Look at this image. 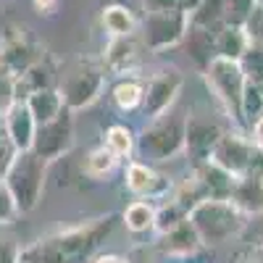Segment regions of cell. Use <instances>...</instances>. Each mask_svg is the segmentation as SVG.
Masks as SVG:
<instances>
[{
    "label": "cell",
    "instance_id": "20",
    "mask_svg": "<svg viewBox=\"0 0 263 263\" xmlns=\"http://www.w3.org/2000/svg\"><path fill=\"white\" fill-rule=\"evenodd\" d=\"M142 98H145V82L140 77H121L114 87H111V100L119 111L129 114L142 108Z\"/></svg>",
    "mask_w": 263,
    "mask_h": 263
},
{
    "label": "cell",
    "instance_id": "13",
    "mask_svg": "<svg viewBox=\"0 0 263 263\" xmlns=\"http://www.w3.org/2000/svg\"><path fill=\"white\" fill-rule=\"evenodd\" d=\"M224 126L208 114H187V129H184V153L192 158V163H203L211 158V150L224 135Z\"/></svg>",
    "mask_w": 263,
    "mask_h": 263
},
{
    "label": "cell",
    "instance_id": "18",
    "mask_svg": "<svg viewBox=\"0 0 263 263\" xmlns=\"http://www.w3.org/2000/svg\"><path fill=\"white\" fill-rule=\"evenodd\" d=\"M24 100H27V105H29V111H32V116H34L37 124L53 121L55 116H61V111L66 108L63 105V98L58 92V87H42V90L29 92Z\"/></svg>",
    "mask_w": 263,
    "mask_h": 263
},
{
    "label": "cell",
    "instance_id": "30",
    "mask_svg": "<svg viewBox=\"0 0 263 263\" xmlns=\"http://www.w3.org/2000/svg\"><path fill=\"white\" fill-rule=\"evenodd\" d=\"M18 216H21V211H18V205H16L13 192L8 190V184H6L3 179H0V227L16 224Z\"/></svg>",
    "mask_w": 263,
    "mask_h": 263
},
{
    "label": "cell",
    "instance_id": "14",
    "mask_svg": "<svg viewBox=\"0 0 263 263\" xmlns=\"http://www.w3.org/2000/svg\"><path fill=\"white\" fill-rule=\"evenodd\" d=\"M142 50L147 48L137 32L126 37H111V42L103 50V69L119 77L137 74V69L142 66Z\"/></svg>",
    "mask_w": 263,
    "mask_h": 263
},
{
    "label": "cell",
    "instance_id": "21",
    "mask_svg": "<svg viewBox=\"0 0 263 263\" xmlns=\"http://www.w3.org/2000/svg\"><path fill=\"white\" fill-rule=\"evenodd\" d=\"M121 221L132 234H145L153 232V221H156V203L153 200H132L124 211H121Z\"/></svg>",
    "mask_w": 263,
    "mask_h": 263
},
{
    "label": "cell",
    "instance_id": "35",
    "mask_svg": "<svg viewBox=\"0 0 263 263\" xmlns=\"http://www.w3.org/2000/svg\"><path fill=\"white\" fill-rule=\"evenodd\" d=\"M248 135H250V140L255 142V147H260V150H263V116H258V119L250 124Z\"/></svg>",
    "mask_w": 263,
    "mask_h": 263
},
{
    "label": "cell",
    "instance_id": "31",
    "mask_svg": "<svg viewBox=\"0 0 263 263\" xmlns=\"http://www.w3.org/2000/svg\"><path fill=\"white\" fill-rule=\"evenodd\" d=\"M16 100H18V95H16V74L8 71L6 66L0 63V116H3Z\"/></svg>",
    "mask_w": 263,
    "mask_h": 263
},
{
    "label": "cell",
    "instance_id": "2",
    "mask_svg": "<svg viewBox=\"0 0 263 263\" xmlns=\"http://www.w3.org/2000/svg\"><path fill=\"white\" fill-rule=\"evenodd\" d=\"M190 221L205 248H221L232 242L248 224V213L239 211L232 197H208L190 211Z\"/></svg>",
    "mask_w": 263,
    "mask_h": 263
},
{
    "label": "cell",
    "instance_id": "25",
    "mask_svg": "<svg viewBox=\"0 0 263 263\" xmlns=\"http://www.w3.org/2000/svg\"><path fill=\"white\" fill-rule=\"evenodd\" d=\"M187 216H190V213L168 195L166 200L156 203V221H153V232L163 234V232H168V229H174V227H179Z\"/></svg>",
    "mask_w": 263,
    "mask_h": 263
},
{
    "label": "cell",
    "instance_id": "10",
    "mask_svg": "<svg viewBox=\"0 0 263 263\" xmlns=\"http://www.w3.org/2000/svg\"><path fill=\"white\" fill-rule=\"evenodd\" d=\"M182 87H184V74L177 69L174 63L163 66L145 82V98H142V114L147 119L158 116L168 108L177 105L179 95H182Z\"/></svg>",
    "mask_w": 263,
    "mask_h": 263
},
{
    "label": "cell",
    "instance_id": "12",
    "mask_svg": "<svg viewBox=\"0 0 263 263\" xmlns=\"http://www.w3.org/2000/svg\"><path fill=\"white\" fill-rule=\"evenodd\" d=\"M124 187L135 197L161 203L171 195L174 182L166 177V174L156 171L147 161H129L126 168H124Z\"/></svg>",
    "mask_w": 263,
    "mask_h": 263
},
{
    "label": "cell",
    "instance_id": "33",
    "mask_svg": "<svg viewBox=\"0 0 263 263\" xmlns=\"http://www.w3.org/2000/svg\"><path fill=\"white\" fill-rule=\"evenodd\" d=\"M0 263H21V245L16 239H0Z\"/></svg>",
    "mask_w": 263,
    "mask_h": 263
},
{
    "label": "cell",
    "instance_id": "24",
    "mask_svg": "<svg viewBox=\"0 0 263 263\" xmlns=\"http://www.w3.org/2000/svg\"><path fill=\"white\" fill-rule=\"evenodd\" d=\"M116 168H119V158L105 145L92 147L90 153H87V158H84V177H90L95 182L108 179Z\"/></svg>",
    "mask_w": 263,
    "mask_h": 263
},
{
    "label": "cell",
    "instance_id": "27",
    "mask_svg": "<svg viewBox=\"0 0 263 263\" xmlns=\"http://www.w3.org/2000/svg\"><path fill=\"white\" fill-rule=\"evenodd\" d=\"M263 116V84L248 82L245 84V95H242V121H245V132L250 129V124Z\"/></svg>",
    "mask_w": 263,
    "mask_h": 263
},
{
    "label": "cell",
    "instance_id": "23",
    "mask_svg": "<svg viewBox=\"0 0 263 263\" xmlns=\"http://www.w3.org/2000/svg\"><path fill=\"white\" fill-rule=\"evenodd\" d=\"M103 145L111 150L119 161H126V158H132V153L137 150V135H135V129L126 126V124H114V126L105 129Z\"/></svg>",
    "mask_w": 263,
    "mask_h": 263
},
{
    "label": "cell",
    "instance_id": "7",
    "mask_svg": "<svg viewBox=\"0 0 263 263\" xmlns=\"http://www.w3.org/2000/svg\"><path fill=\"white\" fill-rule=\"evenodd\" d=\"M105 90V69L95 63H79L58 82V92L69 111H84L90 108Z\"/></svg>",
    "mask_w": 263,
    "mask_h": 263
},
{
    "label": "cell",
    "instance_id": "28",
    "mask_svg": "<svg viewBox=\"0 0 263 263\" xmlns=\"http://www.w3.org/2000/svg\"><path fill=\"white\" fill-rule=\"evenodd\" d=\"M218 3H221V24L245 27L255 0H218Z\"/></svg>",
    "mask_w": 263,
    "mask_h": 263
},
{
    "label": "cell",
    "instance_id": "9",
    "mask_svg": "<svg viewBox=\"0 0 263 263\" xmlns=\"http://www.w3.org/2000/svg\"><path fill=\"white\" fill-rule=\"evenodd\" d=\"M260 153V147H255V142L250 140L248 132L242 129H227L221 137H218V142L213 145L211 150V158L218 168H224L227 174H232V177H242V174L250 171L255 156Z\"/></svg>",
    "mask_w": 263,
    "mask_h": 263
},
{
    "label": "cell",
    "instance_id": "22",
    "mask_svg": "<svg viewBox=\"0 0 263 263\" xmlns=\"http://www.w3.org/2000/svg\"><path fill=\"white\" fill-rule=\"evenodd\" d=\"M100 21H103V29L111 34V37H126V34H135L137 32V18L126 6L121 3H111L105 6L103 13H100Z\"/></svg>",
    "mask_w": 263,
    "mask_h": 263
},
{
    "label": "cell",
    "instance_id": "16",
    "mask_svg": "<svg viewBox=\"0 0 263 263\" xmlns=\"http://www.w3.org/2000/svg\"><path fill=\"white\" fill-rule=\"evenodd\" d=\"M156 248L166 258H190V255H195L197 250L203 248V242H200V237H197L192 221H190V218H184L179 227H174V229L158 234Z\"/></svg>",
    "mask_w": 263,
    "mask_h": 263
},
{
    "label": "cell",
    "instance_id": "37",
    "mask_svg": "<svg viewBox=\"0 0 263 263\" xmlns=\"http://www.w3.org/2000/svg\"><path fill=\"white\" fill-rule=\"evenodd\" d=\"M92 263H129V260H126V258H121V255H114V253H105V255L92 258Z\"/></svg>",
    "mask_w": 263,
    "mask_h": 263
},
{
    "label": "cell",
    "instance_id": "15",
    "mask_svg": "<svg viewBox=\"0 0 263 263\" xmlns=\"http://www.w3.org/2000/svg\"><path fill=\"white\" fill-rule=\"evenodd\" d=\"M232 203L245 211L248 216H260L263 213V150L255 156L253 166L248 174L234 179L232 187Z\"/></svg>",
    "mask_w": 263,
    "mask_h": 263
},
{
    "label": "cell",
    "instance_id": "6",
    "mask_svg": "<svg viewBox=\"0 0 263 263\" xmlns=\"http://www.w3.org/2000/svg\"><path fill=\"white\" fill-rule=\"evenodd\" d=\"M190 29V11L182 6H168V8H153L145 11L142 21V42L145 48L153 53H161L168 48H177L179 42H184Z\"/></svg>",
    "mask_w": 263,
    "mask_h": 263
},
{
    "label": "cell",
    "instance_id": "4",
    "mask_svg": "<svg viewBox=\"0 0 263 263\" xmlns=\"http://www.w3.org/2000/svg\"><path fill=\"white\" fill-rule=\"evenodd\" d=\"M203 79L205 87L211 90V95L216 98V103L221 105L224 116L234 124V129L245 132V121H242V95H245V74L242 66L234 58H221L213 55L205 66H203Z\"/></svg>",
    "mask_w": 263,
    "mask_h": 263
},
{
    "label": "cell",
    "instance_id": "17",
    "mask_svg": "<svg viewBox=\"0 0 263 263\" xmlns=\"http://www.w3.org/2000/svg\"><path fill=\"white\" fill-rule=\"evenodd\" d=\"M3 121H6V129H8V135L13 137L16 147L18 150H29L32 142H34V135H37V121H34V116L29 111L27 100H16L3 114Z\"/></svg>",
    "mask_w": 263,
    "mask_h": 263
},
{
    "label": "cell",
    "instance_id": "19",
    "mask_svg": "<svg viewBox=\"0 0 263 263\" xmlns=\"http://www.w3.org/2000/svg\"><path fill=\"white\" fill-rule=\"evenodd\" d=\"M250 45V40L245 34L242 27H232V24H224L213 32V53L221 55V58H234L239 61V55L245 53V48Z\"/></svg>",
    "mask_w": 263,
    "mask_h": 263
},
{
    "label": "cell",
    "instance_id": "36",
    "mask_svg": "<svg viewBox=\"0 0 263 263\" xmlns=\"http://www.w3.org/2000/svg\"><path fill=\"white\" fill-rule=\"evenodd\" d=\"M242 263H263V242L255 245V248H250V250L245 253Z\"/></svg>",
    "mask_w": 263,
    "mask_h": 263
},
{
    "label": "cell",
    "instance_id": "29",
    "mask_svg": "<svg viewBox=\"0 0 263 263\" xmlns=\"http://www.w3.org/2000/svg\"><path fill=\"white\" fill-rule=\"evenodd\" d=\"M16 156H18V147H16L13 137L8 135L3 116H0V179L8 174V168H11V163L16 161Z\"/></svg>",
    "mask_w": 263,
    "mask_h": 263
},
{
    "label": "cell",
    "instance_id": "39",
    "mask_svg": "<svg viewBox=\"0 0 263 263\" xmlns=\"http://www.w3.org/2000/svg\"><path fill=\"white\" fill-rule=\"evenodd\" d=\"M21 263H24V260H21Z\"/></svg>",
    "mask_w": 263,
    "mask_h": 263
},
{
    "label": "cell",
    "instance_id": "38",
    "mask_svg": "<svg viewBox=\"0 0 263 263\" xmlns=\"http://www.w3.org/2000/svg\"><path fill=\"white\" fill-rule=\"evenodd\" d=\"M135 263H147V260H135Z\"/></svg>",
    "mask_w": 263,
    "mask_h": 263
},
{
    "label": "cell",
    "instance_id": "5",
    "mask_svg": "<svg viewBox=\"0 0 263 263\" xmlns=\"http://www.w3.org/2000/svg\"><path fill=\"white\" fill-rule=\"evenodd\" d=\"M48 161L37 156V153L29 150H18L16 161L11 163L8 174L3 177V182L8 184V190L16 197V205L24 213H32L40 203L42 195H45V179H48Z\"/></svg>",
    "mask_w": 263,
    "mask_h": 263
},
{
    "label": "cell",
    "instance_id": "26",
    "mask_svg": "<svg viewBox=\"0 0 263 263\" xmlns=\"http://www.w3.org/2000/svg\"><path fill=\"white\" fill-rule=\"evenodd\" d=\"M239 66L248 82L263 84V42H250L245 53L239 55Z\"/></svg>",
    "mask_w": 263,
    "mask_h": 263
},
{
    "label": "cell",
    "instance_id": "3",
    "mask_svg": "<svg viewBox=\"0 0 263 263\" xmlns=\"http://www.w3.org/2000/svg\"><path fill=\"white\" fill-rule=\"evenodd\" d=\"M184 129L187 114L168 108V111L153 116L137 135V153L147 163H166L184 153Z\"/></svg>",
    "mask_w": 263,
    "mask_h": 263
},
{
    "label": "cell",
    "instance_id": "11",
    "mask_svg": "<svg viewBox=\"0 0 263 263\" xmlns=\"http://www.w3.org/2000/svg\"><path fill=\"white\" fill-rule=\"evenodd\" d=\"M74 147V111L63 108L61 116H55L48 124H37V135L32 142V150L42 156L48 163L63 158Z\"/></svg>",
    "mask_w": 263,
    "mask_h": 263
},
{
    "label": "cell",
    "instance_id": "32",
    "mask_svg": "<svg viewBox=\"0 0 263 263\" xmlns=\"http://www.w3.org/2000/svg\"><path fill=\"white\" fill-rule=\"evenodd\" d=\"M242 29L250 42H263V0H255V6H253Z\"/></svg>",
    "mask_w": 263,
    "mask_h": 263
},
{
    "label": "cell",
    "instance_id": "1",
    "mask_svg": "<svg viewBox=\"0 0 263 263\" xmlns=\"http://www.w3.org/2000/svg\"><path fill=\"white\" fill-rule=\"evenodd\" d=\"M116 218L108 213L77 227H66L21 248L24 263H92L95 253L108 239Z\"/></svg>",
    "mask_w": 263,
    "mask_h": 263
},
{
    "label": "cell",
    "instance_id": "8",
    "mask_svg": "<svg viewBox=\"0 0 263 263\" xmlns=\"http://www.w3.org/2000/svg\"><path fill=\"white\" fill-rule=\"evenodd\" d=\"M42 58H48L45 45L27 29V27H8L0 37V63L8 71H13L16 77H21L27 69H32L34 63H40Z\"/></svg>",
    "mask_w": 263,
    "mask_h": 263
},
{
    "label": "cell",
    "instance_id": "34",
    "mask_svg": "<svg viewBox=\"0 0 263 263\" xmlns=\"http://www.w3.org/2000/svg\"><path fill=\"white\" fill-rule=\"evenodd\" d=\"M32 8L40 16H55L61 8V0H32Z\"/></svg>",
    "mask_w": 263,
    "mask_h": 263
}]
</instances>
